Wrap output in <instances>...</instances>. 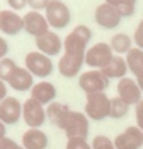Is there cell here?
Here are the masks:
<instances>
[{
  "label": "cell",
  "instance_id": "obj_1",
  "mask_svg": "<svg viewBox=\"0 0 143 149\" xmlns=\"http://www.w3.org/2000/svg\"><path fill=\"white\" fill-rule=\"evenodd\" d=\"M87 45L89 43L84 41L73 31L63 40V53L58 60V72L63 77L72 79L80 75V70L85 63Z\"/></svg>",
  "mask_w": 143,
  "mask_h": 149
},
{
  "label": "cell",
  "instance_id": "obj_2",
  "mask_svg": "<svg viewBox=\"0 0 143 149\" xmlns=\"http://www.w3.org/2000/svg\"><path fill=\"white\" fill-rule=\"evenodd\" d=\"M109 108H111V98H109L106 93L87 94L84 113L87 115L89 120L102 122V120L109 118Z\"/></svg>",
  "mask_w": 143,
  "mask_h": 149
},
{
  "label": "cell",
  "instance_id": "obj_3",
  "mask_svg": "<svg viewBox=\"0 0 143 149\" xmlns=\"http://www.w3.org/2000/svg\"><path fill=\"white\" fill-rule=\"evenodd\" d=\"M44 17L50 24V28L53 29H63L70 24L72 21V12L68 5L61 0H51L48 3V7L44 9Z\"/></svg>",
  "mask_w": 143,
  "mask_h": 149
},
{
  "label": "cell",
  "instance_id": "obj_4",
  "mask_svg": "<svg viewBox=\"0 0 143 149\" xmlns=\"http://www.w3.org/2000/svg\"><path fill=\"white\" fill-rule=\"evenodd\" d=\"M24 67L34 77H39V79L50 77L53 74V69H55L51 57L44 55L41 52H29L28 55L24 57Z\"/></svg>",
  "mask_w": 143,
  "mask_h": 149
},
{
  "label": "cell",
  "instance_id": "obj_5",
  "mask_svg": "<svg viewBox=\"0 0 143 149\" xmlns=\"http://www.w3.org/2000/svg\"><path fill=\"white\" fill-rule=\"evenodd\" d=\"M109 79L102 74V70L90 69L84 74L78 75V86L85 94H94V93H104L109 88Z\"/></svg>",
  "mask_w": 143,
  "mask_h": 149
},
{
  "label": "cell",
  "instance_id": "obj_6",
  "mask_svg": "<svg viewBox=\"0 0 143 149\" xmlns=\"http://www.w3.org/2000/svg\"><path fill=\"white\" fill-rule=\"evenodd\" d=\"M114 57V52L109 43H96L92 45L90 48H87V53H85V65H89L90 69H97V70H102L111 58Z\"/></svg>",
  "mask_w": 143,
  "mask_h": 149
},
{
  "label": "cell",
  "instance_id": "obj_7",
  "mask_svg": "<svg viewBox=\"0 0 143 149\" xmlns=\"http://www.w3.org/2000/svg\"><path fill=\"white\" fill-rule=\"evenodd\" d=\"M22 120L26 122L29 129H41L48 122L46 118V108L41 103L34 101L32 98H28L22 103Z\"/></svg>",
  "mask_w": 143,
  "mask_h": 149
},
{
  "label": "cell",
  "instance_id": "obj_8",
  "mask_svg": "<svg viewBox=\"0 0 143 149\" xmlns=\"http://www.w3.org/2000/svg\"><path fill=\"white\" fill-rule=\"evenodd\" d=\"M89 122L90 120L87 118V115L84 111L72 110L70 115H68V120L65 123V129H63L67 139H72V137H84V139H87L89 129H90V123Z\"/></svg>",
  "mask_w": 143,
  "mask_h": 149
},
{
  "label": "cell",
  "instance_id": "obj_9",
  "mask_svg": "<svg viewBox=\"0 0 143 149\" xmlns=\"http://www.w3.org/2000/svg\"><path fill=\"white\" fill-rule=\"evenodd\" d=\"M94 19H96V22L99 24L100 28H104V29H116L121 24L123 15L119 14V10L116 9L114 5H111L107 2H102L100 5L96 7Z\"/></svg>",
  "mask_w": 143,
  "mask_h": 149
},
{
  "label": "cell",
  "instance_id": "obj_10",
  "mask_svg": "<svg viewBox=\"0 0 143 149\" xmlns=\"http://www.w3.org/2000/svg\"><path fill=\"white\" fill-rule=\"evenodd\" d=\"M116 91H118V96L128 104V106H133V104L136 106V104L142 101L143 91L140 89V86H138V82L135 79H129V77L119 79Z\"/></svg>",
  "mask_w": 143,
  "mask_h": 149
},
{
  "label": "cell",
  "instance_id": "obj_11",
  "mask_svg": "<svg viewBox=\"0 0 143 149\" xmlns=\"http://www.w3.org/2000/svg\"><path fill=\"white\" fill-rule=\"evenodd\" d=\"M21 120H22V103L14 96H7L0 103V122H3L5 125H15Z\"/></svg>",
  "mask_w": 143,
  "mask_h": 149
},
{
  "label": "cell",
  "instance_id": "obj_12",
  "mask_svg": "<svg viewBox=\"0 0 143 149\" xmlns=\"http://www.w3.org/2000/svg\"><path fill=\"white\" fill-rule=\"evenodd\" d=\"M22 19H24V31L31 36H34V38H39V36H43L50 31V24H48L46 17L38 10L26 12L22 15Z\"/></svg>",
  "mask_w": 143,
  "mask_h": 149
},
{
  "label": "cell",
  "instance_id": "obj_13",
  "mask_svg": "<svg viewBox=\"0 0 143 149\" xmlns=\"http://www.w3.org/2000/svg\"><path fill=\"white\" fill-rule=\"evenodd\" d=\"M116 149H142L143 148V132L136 127L131 125L124 129L121 134H118L114 139Z\"/></svg>",
  "mask_w": 143,
  "mask_h": 149
},
{
  "label": "cell",
  "instance_id": "obj_14",
  "mask_svg": "<svg viewBox=\"0 0 143 149\" xmlns=\"http://www.w3.org/2000/svg\"><path fill=\"white\" fill-rule=\"evenodd\" d=\"M36 48L38 52H41L48 57H56L60 53H63V41L55 31H48L46 34L36 38Z\"/></svg>",
  "mask_w": 143,
  "mask_h": 149
},
{
  "label": "cell",
  "instance_id": "obj_15",
  "mask_svg": "<svg viewBox=\"0 0 143 149\" xmlns=\"http://www.w3.org/2000/svg\"><path fill=\"white\" fill-rule=\"evenodd\" d=\"M0 31L2 34L15 36L24 31V19L14 10H0Z\"/></svg>",
  "mask_w": 143,
  "mask_h": 149
},
{
  "label": "cell",
  "instance_id": "obj_16",
  "mask_svg": "<svg viewBox=\"0 0 143 149\" xmlns=\"http://www.w3.org/2000/svg\"><path fill=\"white\" fill-rule=\"evenodd\" d=\"M70 111L72 110H70L68 104L60 103V101H53V103H50L46 106V118H48V122H50L53 127L63 130V129H65V123H67V120H68Z\"/></svg>",
  "mask_w": 143,
  "mask_h": 149
},
{
  "label": "cell",
  "instance_id": "obj_17",
  "mask_svg": "<svg viewBox=\"0 0 143 149\" xmlns=\"http://www.w3.org/2000/svg\"><path fill=\"white\" fill-rule=\"evenodd\" d=\"M29 93H31L29 98H32L34 101L41 103L43 106H48L50 103L56 101V88L50 81H39V82H36Z\"/></svg>",
  "mask_w": 143,
  "mask_h": 149
},
{
  "label": "cell",
  "instance_id": "obj_18",
  "mask_svg": "<svg viewBox=\"0 0 143 149\" xmlns=\"http://www.w3.org/2000/svg\"><path fill=\"white\" fill-rule=\"evenodd\" d=\"M7 84H9L14 91H17V93H26V91L32 89V86H34L36 82H34V75L31 74L26 67H19V65H17V69H15L14 72H12V75L9 77Z\"/></svg>",
  "mask_w": 143,
  "mask_h": 149
},
{
  "label": "cell",
  "instance_id": "obj_19",
  "mask_svg": "<svg viewBox=\"0 0 143 149\" xmlns=\"http://www.w3.org/2000/svg\"><path fill=\"white\" fill-rule=\"evenodd\" d=\"M126 58V63H128L129 72L133 74L135 81L138 82L140 89L143 91V50L140 48H131L128 52V55L124 57Z\"/></svg>",
  "mask_w": 143,
  "mask_h": 149
},
{
  "label": "cell",
  "instance_id": "obj_20",
  "mask_svg": "<svg viewBox=\"0 0 143 149\" xmlns=\"http://www.w3.org/2000/svg\"><path fill=\"white\" fill-rule=\"evenodd\" d=\"M22 148L46 149L48 148V135L43 132V129H28L22 134Z\"/></svg>",
  "mask_w": 143,
  "mask_h": 149
},
{
  "label": "cell",
  "instance_id": "obj_21",
  "mask_svg": "<svg viewBox=\"0 0 143 149\" xmlns=\"http://www.w3.org/2000/svg\"><path fill=\"white\" fill-rule=\"evenodd\" d=\"M128 70L129 69H128V63H126V58H123L121 55H114L111 58V62L102 69V74L111 81V79H123V77H126Z\"/></svg>",
  "mask_w": 143,
  "mask_h": 149
},
{
  "label": "cell",
  "instance_id": "obj_22",
  "mask_svg": "<svg viewBox=\"0 0 143 149\" xmlns=\"http://www.w3.org/2000/svg\"><path fill=\"white\" fill-rule=\"evenodd\" d=\"M111 48L114 52V55H128V52L133 48V38L128 36L126 33H116L111 38Z\"/></svg>",
  "mask_w": 143,
  "mask_h": 149
},
{
  "label": "cell",
  "instance_id": "obj_23",
  "mask_svg": "<svg viewBox=\"0 0 143 149\" xmlns=\"http://www.w3.org/2000/svg\"><path fill=\"white\" fill-rule=\"evenodd\" d=\"M129 111V106L119 96H114L111 98V108H109V118H114V120H119L123 117H126Z\"/></svg>",
  "mask_w": 143,
  "mask_h": 149
},
{
  "label": "cell",
  "instance_id": "obj_24",
  "mask_svg": "<svg viewBox=\"0 0 143 149\" xmlns=\"http://www.w3.org/2000/svg\"><path fill=\"white\" fill-rule=\"evenodd\" d=\"M104 2L114 5L123 17H131L136 10V0H104Z\"/></svg>",
  "mask_w": 143,
  "mask_h": 149
},
{
  "label": "cell",
  "instance_id": "obj_25",
  "mask_svg": "<svg viewBox=\"0 0 143 149\" xmlns=\"http://www.w3.org/2000/svg\"><path fill=\"white\" fill-rule=\"evenodd\" d=\"M15 69H17V63H15L12 58H9V57H5V58L0 60V79L3 81V82H7L9 81V77L12 75Z\"/></svg>",
  "mask_w": 143,
  "mask_h": 149
},
{
  "label": "cell",
  "instance_id": "obj_26",
  "mask_svg": "<svg viewBox=\"0 0 143 149\" xmlns=\"http://www.w3.org/2000/svg\"><path fill=\"white\" fill-rule=\"evenodd\" d=\"M90 144L92 149H116L114 141H111L107 135H96Z\"/></svg>",
  "mask_w": 143,
  "mask_h": 149
},
{
  "label": "cell",
  "instance_id": "obj_27",
  "mask_svg": "<svg viewBox=\"0 0 143 149\" xmlns=\"http://www.w3.org/2000/svg\"><path fill=\"white\" fill-rule=\"evenodd\" d=\"M65 149H92V144H89L84 137H72L67 141Z\"/></svg>",
  "mask_w": 143,
  "mask_h": 149
},
{
  "label": "cell",
  "instance_id": "obj_28",
  "mask_svg": "<svg viewBox=\"0 0 143 149\" xmlns=\"http://www.w3.org/2000/svg\"><path fill=\"white\" fill-rule=\"evenodd\" d=\"M133 43L136 45V48L143 50V19L138 22L136 29H135V34H133Z\"/></svg>",
  "mask_w": 143,
  "mask_h": 149
},
{
  "label": "cell",
  "instance_id": "obj_29",
  "mask_svg": "<svg viewBox=\"0 0 143 149\" xmlns=\"http://www.w3.org/2000/svg\"><path fill=\"white\" fill-rule=\"evenodd\" d=\"M51 0H28V5L31 7V10H44L46 7H48V3H50Z\"/></svg>",
  "mask_w": 143,
  "mask_h": 149
},
{
  "label": "cell",
  "instance_id": "obj_30",
  "mask_svg": "<svg viewBox=\"0 0 143 149\" xmlns=\"http://www.w3.org/2000/svg\"><path fill=\"white\" fill-rule=\"evenodd\" d=\"M135 117H136V127L143 132V100L136 104V110H135Z\"/></svg>",
  "mask_w": 143,
  "mask_h": 149
},
{
  "label": "cell",
  "instance_id": "obj_31",
  "mask_svg": "<svg viewBox=\"0 0 143 149\" xmlns=\"http://www.w3.org/2000/svg\"><path fill=\"white\" fill-rule=\"evenodd\" d=\"M7 3H9V7H10V10H22V9H26L28 7V0H7Z\"/></svg>",
  "mask_w": 143,
  "mask_h": 149
},
{
  "label": "cell",
  "instance_id": "obj_32",
  "mask_svg": "<svg viewBox=\"0 0 143 149\" xmlns=\"http://www.w3.org/2000/svg\"><path fill=\"white\" fill-rule=\"evenodd\" d=\"M0 149H22V146H19L15 141L9 139V137H3L0 141Z\"/></svg>",
  "mask_w": 143,
  "mask_h": 149
},
{
  "label": "cell",
  "instance_id": "obj_33",
  "mask_svg": "<svg viewBox=\"0 0 143 149\" xmlns=\"http://www.w3.org/2000/svg\"><path fill=\"white\" fill-rule=\"evenodd\" d=\"M9 55V43H7V40L5 38H2L0 36V60L5 58Z\"/></svg>",
  "mask_w": 143,
  "mask_h": 149
},
{
  "label": "cell",
  "instance_id": "obj_34",
  "mask_svg": "<svg viewBox=\"0 0 143 149\" xmlns=\"http://www.w3.org/2000/svg\"><path fill=\"white\" fill-rule=\"evenodd\" d=\"M9 94H7V82H3L2 79H0V103L7 98Z\"/></svg>",
  "mask_w": 143,
  "mask_h": 149
},
{
  "label": "cell",
  "instance_id": "obj_35",
  "mask_svg": "<svg viewBox=\"0 0 143 149\" xmlns=\"http://www.w3.org/2000/svg\"><path fill=\"white\" fill-rule=\"evenodd\" d=\"M7 129H5V123H3V122H0V141H2V139H3V137H7Z\"/></svg>",
  "mask_w": 143,
  "mask_h": 149
},
{
  "label": "cell",
  "instance_id": "obj_36",
  "mask_svg": "<svg viewBox=\"0 0 143 149\" xmlns=\"http://www.w3.org/2000/svg\"><path fill=\"white\" fill-rule=\"evenodd\" d=\"M22 149H24V148H22Z\"/></svg>",
  "mask_w": 143,
  "mask_h": 149
}]
</instances>
